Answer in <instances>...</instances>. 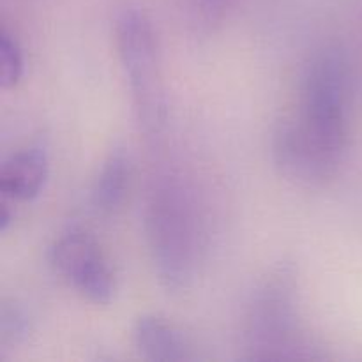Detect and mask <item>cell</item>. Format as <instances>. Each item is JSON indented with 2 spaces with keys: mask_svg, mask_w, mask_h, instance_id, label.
I'll return each instance as SVG.
<instances>
[{
  "mask_svg": "<svg viewBox=\"0 0 362 362\" xmlns=\"http://www.w3.org/2000/svg\"><path fill=\"white\" fill-rule=\"evenodd\" d=\"M349 138V69L339 49L311 57L303 74L299 112L278 124L272 158L279 172L304 186L334 175Z\"/></svg>",
  "mask_w": 362,
  "mask_h": 362,
  "instance_id": "6da1fadb",
  "label": "cell"
},
{
  "mask_svg": "<svg viewBox=\"0 0 362 362\" xmlns=\"http://www.w3.org/2000/svg\"><path fill=\"white\" fill-rule=\"evenodd\" d=\"M244 350L250 361L317 359L299 313V283L292 264H279L251 296L244 318Z\"/></svg>",
  "mask_w": 362,
  "mask_h": 362,
  "instance_id": "7a4b0ae2",
  "label": "cell"
},
{
  "mask_svg": "<svg viewBox=\"0 0 362 362\" xmlns=\"http://www.w3.org/2000/svg\"><path fill=\"white\" fill-rule=\"evenodd\" d=\"M145 235L156 276L163 288L180 293L194 278L200 230L186 187L173 179L159 180L145 209Z\"/></svg>",
  "mask_w": 362,
  "mask_h": 362,
  "instance_id": "3957f363",
  "label": "cell"
},
{
  "mask_svg": "<svg viewBox=\"0 0 362 362\" xmlns=\"http://www.w3.org/2000/svg\"><path fill=\"white\" fill-rule=\"evenodd\" d=\"M115 35L138 124L148 138L158 136L165 126V88L151 20L138 7H124L117 16Z\"/></svg>",
  "mask_w": 362,
  "mask_h": 362,
  "instance_id": "277c9868",
  "label": "cell"
},
{
  "mask_svg": "<svg viewBox=\"0 0 362 362\" xmlns=\"http://www.w3.org/2000/svg\"><path fill=\"white\" fill-rule=\"evenodd\" d=\"M49 265L74 290L94 304H110L115 293V276L98 240L80 226L64 230L49 247Z\"/></svg>",
  "mask_w": 362,
  "mask_h": 362,
  "instance_id": "5b68a950",
  "label": "cell"
},
{
  "mask_svg": "<svg viewBox=\"0 0 362 362\" xmlns=\"http://www.w3.org/2000/svg\"><path fill=\"white\" fill-rule=\"evenodd\" d=\"M48 154L28 147L4 159L0 166V193L13 202H30L41 194L48 179Z\"/></svg>",
  "mask_w": 362,
  "mask_h": 362,
  "instance_id": "8992f818",
  "label": "cell"
},
{
  "mask_svg": "<svg viewBox=\"0 0 362 362\" xmlns=\"http://www.w3.org/2000/svg\"><path fill=\"white\" fill-rule=\"evenodd\" d=\"M133 343L138 354L152 362H180L193 357L182 331L159 315H141L136 318Z\"/></svg>",
  "mask_w": 362,
  "mask_h": 362,
  "instance_id": "52a82bcc",
  "label": "cell"
},
{
  "mask_svg": "<svg viewBox=\"0 0 362 362\" xmlns=\"http://www.w3.org/2000/svg\"><path fill=\"white\" fill-rule=\"evenodd\" d=\"M129 156L122 147H115L103 161L92 186V205L101 214H113L122 205L129 184Z\"/></svg>",
  "mask_w": 362,
  "mask_h": 362,
  "instance_id": "ba28073f",
  "label": "cell"
},
{
  "mask_svg": "<svg viewBox=\"0 0 362 362\" xmlns=\"http://www.w3.org/2000/svg\"><path fill=\"white\" fill-rule=\"evenodd\" d=\"M32 329L28 311L16 300L4 303L0 308V350H9L23 341Z\"/></svg>",
  "mask_w": 362,
  "mask_h": 362,
  "instance_id": "9c48e42d",
  "label": "cell"
},
{
  "mask_svg": "<svg viewBox=\"0 0 362 362\" xmlns=\"http://www.w3.org/2000/svg\"><path fill=\"white\" fill-rule=\"evenodd\" d=\"M25 74V55L20 41L6 28L0 34V87L14 88Z\"/></svg>",
  "mask_w": 362,
  "mask_h": 362,
  "instance_id": "30bf717a",
  "label": "cell"
},
{
  "mask_svg": "<svg viewBox=\"0 0 362 362\" xmlns=\"http://www.w3.org/2000/svg\"><path fill=\"white\" fill-rule=\"evenodd\" d=\"M197 2L198 18L205 27H214L225 18L232 0H194Z\"/></svg>",
  "mask_w": 362,
  "mask_h": 362,
  "instance_id": "8fae6325",
  "label": "cell"
},
{
  "mask_svg": "<svg viewBox=\"0 0 362 362\" xmlns=\"http://www.w3.org/2000/svg\"><path fill=\"white\" fill-rule=\"evenodd\" d=\"M14 202L2 197L0 202V233H6L14 221Z\"/></svg>",
  "mask_w": 362,
  "mask_h": 362,
  "instance_id": "7c38bea8",
  "label": "cell"
}]
</instances>
